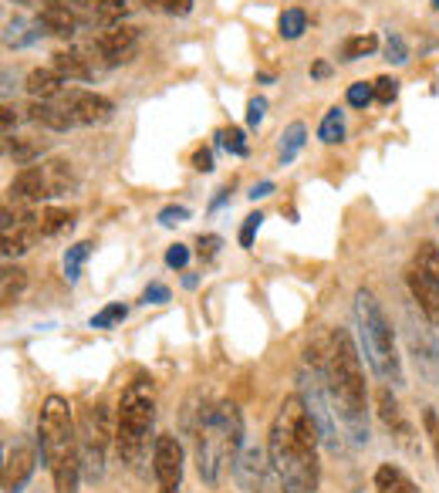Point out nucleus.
Returning a JSON list of instances; mask_svg holds the SVG:
<instances>
[{
    "label": "nucleus",
    "mask_w": 439,
    "mask_h": 493,
    "mask_svg": "<svg viewBox=\"0 0 439 493\" xmlns=\"http://www.w3.org/2000/svg\"><path fill=\"white\" fill-rule=\"evenodd\" d=\"M318 443L321 436L304 409L301 396H288L281 402L267 436V456L284 493H318Z\"/></svg>",
    "instance_id": "nucleus-1"
},
{
    "label": "nucleus",
    "mask_w": 439,
    "mask_h": 493,
    "mask_svg": "<svg viewBox=\"0 0 439 493\" xmlns=\"http://www.w3.org/2000/svg\"><path fill=\"white\" fill-rule=\"evenodd\" d=\"M308 362H315L325 375V386L332 396L334 416L342 422V430L355 447H368V389H365L362 355L355 348V341L345 328H334L325 355H311Z\"/></svg>",
    "instance_id": "nucleus-2"
},
{
    "label": "nucleus",
    "mask_w": 439,
    "mask_h": 493,
    "mask_svg": "<svg viewBox=\"0 0 439 493\" xmlns=\"http://www.w3.org/2000/svg\"><path fill=\"white\" fill-rule=\"evenodd\" d=\"M38 453L41 463L51 470L55 490L78 493L81 483V439L75 432L72 405L61 396H47L38 416Z\"/></svg>",
    "instance_id": "nucleus-3"
},
{
    "label": "nucleus",
    "mask_w": 439,
    "mask_h": 493,
    "mask_svg": "<svg viewBox=\"0 0 439 493\" xmlns=\"http://www.w3.org/2000/svg\"><path fill=\"white\" fill-rule=\"evenodd\" d=\"M243 449V416L237 402H216L197 426V470L207 487H220Z\"/></svg>",
    "instance_id": "nucleus-4"
},
{
    "label": "nucleus",
    "mask_w": 439,
    "mask_h": 493,
    "mask_svg": "<svg viewBox=\"0 0 439 493\" xmlns=\"http://www.w3.org/2000/svg\"><path fill=\"white\" fill-rule=\"evenodd\" d=\"M355 331H359V345H362V355L372 365V372L393 389L402 386L406 372H402V358H399V348H395L393 322L385 318V311L368 288L355 291Z\"/></svg>",
    "instance_id": "nucleus-5"
},
{
    "label": "nucleus",
    "mask_w": 439,
    "mask_h": 493,
    "mask_svg": "<svg viewBox=\"0 0 439 493\" xmlns=\"http://www.w3.org/2000/svg\"><path fill=\"white\" fill-rule=\"evenodd\" d=\"M152 422H156V392L149 379H136L122 392L115 416V449L129 466H136L149 449Z\"/></svg>",
    "instance_id": "nucleus-6"
},
{
    "label": "nucleus",
    "mask_w": 439,
    "mask_h": 493,
    "mask_svg": "<svg viewBox=\"0 0 439 493\" xmlns=\"http://www.w3.org/2000/svg\"><path fill=\"white\" fill-rule=\"evenodd\" d=\"M298 396H301L304 409L308 416L315 422L318 430L321 443L332 449L334 456L342 453V436H338V426H334V405H332V396H328V386H325V375L315 362H304L301 372H298Z\"/></svg>",
    "instance_id": "nucleus-7"
},
{
    "label": "nucleus",
    "mask_w": 439,
    "mask_h": 493,
    "mask_svg": "<svg viewBox=\"0 0 439 493\" xmlns=\"http://www.w3.org/2000/svg\"><path fill=\"white\" fill-rule=\"evenodd\" d=\"M406 284H409L416 308L426 314V322L439 324V246L433 240H423L416 246L409 271H406Z\"/></svg>",
    "instance_id": "nucleus-8"
},
{
    "label": "nucleus",
    "mask_w": 439,
    "mask_h": 493,
    "mask_svg": "<svg viewBox=\"0 0 439 493\" xmlns=\"http://www.w3.org/2000/svg\"><path fill=\"white\" fill-rule=\"evenodd\" d=\"M402 331H406V348H409V355H412L416 372L423 375L429 386H439V345H436V335H433V328H429L423 311H419V314H416V308L406 311Z\"/></svg>",
    "instance_id": "nucleus-9"
},
{
    "label": "nucleus",
    "mask_w": 439,
    "mask_h": 493,
    "mask_svg": "<svg viewBox=\"0 0 439 493\" xmlns=\"http://www.w3.org/2000/svg\"><path fill=\"white\" fill-rule=\"evenodd\" d=\"M152 473L159 483V493H180L182 483V443L173 432L156 436L152 447Z\"/></svg>",
    "instance_id": "nucleus-10"
},
{
    "label": "nucleus",
    "mask_w": 439,
    "mask_h": 493,
    "mask_svg": "<svg viewBox=\"0 0 439 493\" xmlns=\"http://www.w3.org/2000/svg\"><path fill=\"white\" fill-rule=\"evenodd\" d=\"M274 477V466H271V456H264L260 447H243L237 463H233V480L241 483V490L247 493H260L264 483Z\"/></svg>",
    "instance_id": "nucleus-11"
},
{
    "label": "nucleus",
    "mask_w": 439,
    "mask_h": 493,
    "mask_svg": "<svg viewBox=\"0 0 439 493\" xmlns=\"http://www.w3.org/2000/svg\"><path fill=\"white\" fill-rule=\"evenodd\" d=\"M34 466H38V453L30 447H14L4 460V493H24L28 480L34 477Z\"/></svg>",
    "instance_id": "nucleus-12"
},
{
    "label": "nucleus",
    "mask_w": 439,
    "mask_h": 493,
    "mask_svg": "<svg viewBox=\"0 0 439 493\" xmlns=\"http://www.w3.org/2000/svg\"><path fill=\"white\" fill-rule=\"evenodd\" d=\"M64 105L72 108V115H75L78 125H102V122H108L112 112H115V105L108 102L106 95H95V92H72Z\"/></svg>",
    "instance_id": "nucleus-13"
},
{
    "label": "nucleus",
    "mask_w": 439,
    "mask_h": 493,
    "mask_svg": "<svg viewBox=\"0 0 439 493\" xmlns=\"http://www.w3.org/2000/svg\"><path fill=\"white\" fill-rule=\"evenodd\" d=\"M139 45V31L129 28V24H119V28H108L102 38H98V51L108 58V64H122V62H132Z\"/></svg>",
    "instance_id": "nucleus-14"
},
{
    "label": "nucleus",
    "mask_w": 439,
    "mask_h": 493,
    "mask_svg": "<svg viewBox=\"0 0 439 493\" xmlns=\"http://www.w3.org/2000/svg\"><path fill=\"white\" fill-rule=\"evenodd\" d=\"M14 200H24V203H38L51 196V186H47V176H45V166H24V170L14 176V183L7 189Z\"/></svg>",
    "instance_id": "nucleus-15"
},
{
    "label": "nucleus",
    "mask_w": 439,
    "mask_h": 493,
    "mask_svg": "<svg viewBox=\"0 0 439 493\" xmlns=\"http://www.w3.org/2000/svg\"><path fill=\"white\" fill-rule=\"evenodd\" d=\"M38 24H41L47 34H58V38H72V34L78 31L75 11H72L68 4H61V0H47L45 7H41Z\"/></svg>",
    "instance_id": "nucleus-16"
},
{
    "label": "nucleus",
    "mask_w": 439,
    "mask_h": 493,
    "mask_svg": "<svg viewBox=\"0 0 439 493\" xmlns=\"http://www.w3.org/2000/svg\"><path fill=\"white\" fill-rule=\"evenodd\" d=\"M376 405H379V419L385 422V430L395 432L399 443H406L412 436V430H409V422H406V416H402V409H399V399L393 396V389L382 386L379 392H376Z\"/></svg>",
    "instance_id": "nucleus-17"
},
{
    "label": "nucleus",
    "mask_w": 439,
    "mask_h": 493,
    "mask_svg": "<svg viewBox=\"0 0 439 493\" xmlns=\"http://www.w3.org/2000/svg\"><path fill=\"white\" fill-rule=\"evenodd\" d=\"M28 119L38 125H45V129H51V132H68L75 122V115H72V108L64 105H51V102H34V105L28 108Z\"/></svg>",
    "instance_id": "nucleus-18"
},
{
    "label": "nucleus",
    "mask_w": 439,
    "mask_h": 493,
    "mask_svg": "<svg viewBox=\"0 0 439 493\" xmlns=\"http://www.w3.org/2000/svg\"><path fill=\"white\" fill-rule=\"evenodd\" d=\"M376 493H423V490L416 487V480L406 470H399L395 463H382L379 470H376Z\"/></svg>",
    "instance_id": "nucleus-19"
},
{
    "label": "nucleus",
    "mask_w": 439,
    "mask_h": 493,
    "mask_svg": "<svg viewBox=\"0 0 439 493\" xmlns=\"http://www.w3.org/2000/svg\"><path fill=\"white\" fill-rule=\"evenodd\" d=\"M61 81H64V78H61L55 68H34V71L28 75V85H24V88H28L30 98H38V102H51V98L61 92Z\"/></svg>",
    "instance_id": "nucleus-20"
},
{
    "label": "nucleus",
    "mask_w": 439,
    "mask_h": 493,
    "mask_svg": "<svg viewBox=\"0 0 439 493\" xmlns=\"http://www.w3.org/2000/svg\"><path fill=\"white\" fill-rule=\"evenodd\" d=\"M51 68H55L61 78H68V81H89L91 78V68L85 64V58H81L78 51H58Z\"/></svg>",
    "instance_id": "nucleus-21"
},
{
    "label": "nucleus",
    "mask_w": 439,
    "mask_h": 493,
    "mask_svg": "<svg viewBox=\"0 0 439 493\" xmlns=\"http://www.w3.org/2000/svg\"><path fill=\"white\" fill-rule=\"evenodd\" d=\"M304 139H308V129H304V122H291L288 129H284V136H281V153H277V163H281V166H291V163L298 159V153L304 149Z\"/></svg>",
    "instance_id": "nucleus-22"
},
{
    "label": "nucleus",
    "mask_w": 439,
    "mask_h": 493,
    "mask_svg": "<svg viewBox=\"0 0 439 493\" xmlns=\"http://www.w3.org/2000/svg\"><path fill=\"white\" fill-rule=\"evenodd\" d=\"M45 153V142L41 139H24V136H7V155L21 163V166H30L34 159H41Z\"/></svg>",
    "instance_id": "nucleus-23"
},
{
    "label": "nucleus",
    "mask_w": 439,
    "mask_h": 493,
    "mask_svg": "<svg viewBox=\"0 0 439 493\" xmlns=\"http://www.w3.org/2000/svg\"><path fill=\"white\" fill-rule=\"evenodd\" d=\"M318 139L325 142V146H334V142L345 139V112H342V108H328V112H325V119H321V125H318Z\"/></svg>",
    "instance_id": "nucleus-24"
},
{
    "label": "nucleus",
    "mask_w": 439,
    "mask_h": 493,
    "mask_svg": "<svg viewBox=\"0 0 439 493\" xmlns=\"http://www.w3.org/2000/svg\"><path fill=\"white\" fill-rule=\"evenodd\" d=\"M45 176H47V186H51V196H61V193H68L72 189V163H64V159H51L45 166Z\"/></svg>",
    "instance_id": "nucleus-25"
},
{
    "label": "nucleus",
    "mask_w": 439,
    "mask_h": 493,
    "mask_svg": "<svg viewBox=\"0 0 439 493\" xmlns=\"http://www.w3.org/2000/svg\"><path fill=\"white\" fill-rule=\"evenodd\" d=\"M277 31H281L284 41H298V38L308 31V14H304L301 7H288V11L281 14V21H277Z\"/></svg>",
    "instance_id": "nucleus-26"
},
{
    "label": "nucleus",
    "mask_w": 439,
    "mask_h": 493,
    "mask_svg": "<svg viewBox=\"0 0 439 493\" xmlns=\"http://www.w3.org/2000/svg\"><path fill=\"white\" fill-rule=\"evenodd\" d=\"M89 254H91L89 240H81V244L64 250V280H68V284H75V280L81 278V267H85V261H89Z\"/></svg>",
    "instance_id": "nucleus-27"
},
{
    "label": "nucleus",
    "mask_w": 439,
    "mask_h": 493,
    "mask_svg": "<svg viewBox=\"0 0 439 493\" xmlns=\"http://www.w3.org/2000/svg\"><path fill=\"white\" fill-rule=\"evenodd\" d=\"M376 47H379V38H376V34H355V38H349L345 47H342V62H359L365 54H372Z\"/></svg>",
    "instance_id": "nucleus-28"
},
{
    "label": "nucleus",
    "mask_w": 439,
    "mask_h": 493,
    "mask_svg": "<svg viewBox=\"0 0 439 493\" xmlns=\"http://www.w3.org/2000/svg\"><path fill=\"white\" fill-rule=\"evenodd\" d=\"M0 288H4V305H17L21 294H24V288H28L24 271H21V267H7L4 278H0Z\"/></svg>",
    "instance_id": "nucleus-29"
},
{
    "label": "nucleus",
    "mask_w": 439,
    "mask_h": 493,
    "mask_svg": "<svg viewBox=\"0 0 439 493\" xmlns=\"http://www.w3.org/2000/svg\"><path fill=\"white\" fill-rule=\"evenodd\" d=\"M129 318V308L125 305H106V308L98 311V314H91V322H89V328H95V331H108V328H115V324H122Z\"/></svg>",
    "instance_id": "nucleus-30"
},
{
    "label": "nucleus",
    "mask_w": 439,
    "mask_h": 493,
    "mask_svg": "<svg viewBox=\"0 0 439 493\" xmlns=\"http://www.w3.org/2000/svg\"><path fill=\"white\" fill-rule=\"evenodd\" d=\"M216 139H220V146H224L230 155H237V159H243V155L250 153V146H247V139H243V132L241 129H233V125H230V129H220Z\"/></svg>",
    "instance_id": "nucleus-31"
},
{
    "label": "nucleus",
    "mask_w": 439,
    "mask_h": 493,
    "mask_svg": "<svg viewBox=\"0 0 439 493\" xmlns=\"http://www.w3.org/2000/svg\"><path fill=\"white\" fill-rule=\"evenodd\" d=\"M64 227H72V213H68V210H55V206H51V210L41 213V233H45V237H55V233H61Z\"/></svg>",
    "instance_id": "nucleus-32"
},
{
    "label": "nucleus",
    "mask_w": 439,
    "mask_h": 493,
    "mask_svg": "<svg viewBox=\"0 0 439 493\" xmlns=\"http://www.w3.org/2000/svg\"><path fill=\"white\" fill-rule=\"evenodd\" d=\"M129 14V0H95V17L98 21H119Z\"/></svg>",
    "instance_id": "nucleus-33"
},
{
    "label": "nucleus",
    "mask_w": 439,
    "mask_h": 493,
    "mask_svg": "<svg viewBox=\"0 0 439 493\" xmlns=\"http://www.w3.org/2000/svg\"><path fill=\"white\" fill-rule=\"evenodd\" d=\"M146 7L169 17H186L193 11V0H146Z\"/></svg>",
    "instance_id": "nucleus-34"
},
{
    "label": "nucleus",
    "mask_w": 439,
    "mask_h": 493,
    "mask_svg": "<svg viewBox=\"0 0 439 493\" xmlns=\"http://www.w3.org/2000/svg\"><path fill=\"white\" fill-rule=\"evenodd\" d=\"M385 62H393V64L409 62V45H406L402 34H389V38H385Z\"/></svg>",
    "instance_id": "nucleus-35"
},
{
    "label": "nucleus",
    "mask_w": 439,
    "mask_h": 493,
    "mask_svg": "<svg viewBox=\"0 0 439 493\" xmlns=\"http://www.w3.org/2000/svg\"><path fill=\"white\" fill-rule=\"evenodd\" d=\"M376 102V85H368V81H355L349 88V105L355 108H365Z\"/></svg>",
    "instance_id": "nucleus-36"
},
{
    "label": "nucleus",
    "mask_w": 439,
    "mask_h": 493,
    "mask_svg": "<svg viewBox=\"0 0 439 493\" xmlns=\"http://www.w3.org/2000/svg\"><path fill=\"white\" fill-rule=\"evenodd\" d=\"M423 430L429 436V447H433V456H436L439 466V413L436 409H423Z\"/></svg>",
    "instance_id": "nucleus-37"
},
{
    "label": "nucleus",
    "mask_w": 439,
    "mask_h": 493,
    "mask_svg": "<svg viewBox=\"0 0 439 493\" xmlns=\"http://www.w3.org/2000/svg\"><path fill=\"white\" fill-rule=\"evenodd\" d=\"M395 98H399V81L389 75L376 78V102H382V105H393Z\"/></svg>",
    "instance_id": "nucleus-38"
},
{
    "label": "nucleus",
    "mask_w": 439,
    "mask_h": 493,
    "mask_svg": "<svg viewBox=\"0 0 439 493\" xmlns=\"http://www.w3.org/2000/svg\"><path fill=\"white\" fill-rule=\"evenodd\" d=\"M264 115H267V98H264V95H254V98L247 102V125L257 129V125L264 122Z\"/></svg>",
    "instance_id": "nucleus-39"
},
{
    "label": "nucleus",
    "mask_w": 439,
    "mask_h": 493,
    "mask_svg": "<svg viewBox=\"0 0 439 493\" xmlns=\"http://www.w3.org/2000/svg\"><path fill=\"white\" fill-rule=\"evenodd\" d=\"M260 223H264V213H250L247 220H243V227H241V246H254V237H257L260 230Z\"/></svg>",
    "instance_id": "nucleus-40"
},
{
    "label": "nucleus",
    "mask_w": 439,
    "mask_h": 493,
    "mask_svg": "<svg viewBox=\"0 0 439 493\" xmlns=\"http://www.w3.org/2000/svg\"><path fill=\"white\" fill-rule=\"evenodd\" d=\"M190 263V246H182V244H173L166 250V267H173V271H182Z\"/></svg>",
    "instance_id": "nucleus-41"
},
{
    "label": "nucleus",
    "mask_w": 439,
    "mask_h": 493,
    "mask_svg": "<svg viewBox=\"0 0 439 493\" xmlns=\"http://www.w3.org/2000/svg\"><path fill=\"white\" fill-rule=\"evenodd\" d=\"M169 297H173V294H169L166 284H149V288L142 291V305H166Z\"/></svg>",
    "instance_id": "nucleus-42"
},
{
    "label": "nucleus",
    "mask_w": 439,
    "mask_h": 493,
    "mask_svg": "<svg viewBox=\"0 0 439 493\" xmlns=\"http://www.w3.org/2000/svg\"><path fill=\"white\" fill-rule=\"evenodd\" d=\"M182 220H190V210L186 206H166V210H159V223L163 227H176Z\"/></svg>",
    "instance_id": "nucleus-43"
},
{
    "label": "nucleus",
    "mask_w": 439,
    "mask_h": 493,
    "mask_svg": "<svg viewBox=\"0 0 439 493\" xmlns=\"http://www.w3.org/2000/svg\"><path fill=\"white\" fill-rule=\"evenodd\" d=\"M216 254H220V237H213V233L199 237V257H203V261H213Z\"/></svg>",
    "instance_id": "nucleus-44"
},
{
    "label": "nucleus",
    "mask_w": 439,
    "mask_h": 493,
    "mask_svg": "<svg viewBox=\"0 0 439 493\" xmlns=\"http://www.w3.org/2000/svg\"><path fill=\"white\" fill-rule=\"evenodd\" d=\"M193 170L197 172H213V153L210 149H197V153H193Z\"/></svg>",
    "instance_id": "nucleus-45"
},
{
    "label": "nucleus",
    "mask_w": 439,
    "mask_h": 493,
    "mask_svg": "<svg viewBox=\"0 0 439 493\" xmlns=\"http://www.w3.org/2000/svg\"><path fill=\"white\" fill-rule=\"evenodd\" d=\"M0 122H4V136H14V125H17V115L11 105H4V112H0Z\"/></svg>",
    "instance_id": "nucleus-46"
},
{
    "label": "nucleus",
    "mask_w": 439,
    "mask_h": 493,
    "mask_svg": "<svg viewBox=\"0 0 439 493\" xmlns=\"http://www.w3.org/2000/svg\"><path fill=\"white\" fill-rule=\"evenodd\" d=\"M271 193H274V183H271V180H264V183L254 186V189H250L247 196H250V200L257 203V200H264V196H271Z\"/></svg>",
    "instance_id": "nucleus-47"
},
{
    "label": "nucleus",
    "mask_w": 439,
    "mask_h": 493,
    "mask_svg": "<svg viewBox=\"0 0 439 493\" xmlns=\"http://www.w3.org/2000/svg\"><path fill=\"white\" fill-rule=\"evenodd\" d=\"M328 75H332V64L318 62L315 68H311V78H328Z\"/></svg>",
    "instance_id": "nucleus-48"
},
{
    "label": "nucleus",
    "mask_w": 439,
    "mask_h": 493,
    "mask_svg": "<svg viewBox=\"0 0 439 493\" xmlns=\"http://www.w3.org/2000/svg\"><path fill=\"white\" fill-rule=\"evenodd\" d=\"M227 193H230V189H220V196H216V200L210 203V210H220V206L227 203Z\"/></svg>",
    "instance_id": "nucleus-49"
},
{
    "label": "nucleus",
    "mask_w": 439,
    "mask_h": 493,
    "mask_svg": "<svg viewBox=\"0 0 439 493\" xmlns=\"http://www.w3.org/2000/svg\"><path fill=\"white\" fill-rule=\"evenodd\" d=\"M433 7H436V11H439V0H433Z\"/></svg>",
    "instance_id": "nucleus-50"
}]
</instances>
